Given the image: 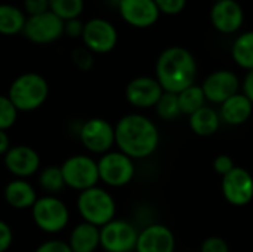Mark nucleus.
Returning a JSON list of instances; mask_svg holds the SVG:
<instances>
[{"label":"nucleus","mask_w":253,"mask_h":252,"mask_svg":"<svg viewBox=\"0 0 253 252\" xmlns=\"http://www.w3.org/2000/svg\"><path fill=\"white\" fill-rule=\"evenodd\" d=\"M114 132L119 151L133 160L150 157L160 144L157 125L141 113H129L120 117L114 126Z\"/></svg>","instance_id":"1"},{"label":"nucleus","mask_w":253,"mask_h":252,"mask_svg":"<svg viewBox=\"0 0 253 252\" xmlns=\"http://www.w3.org/2000/svg\"><path fill=\"white\" fill-rule=\"evenodd\" d=\"M197 61L182 46L166 48L156 61V79L165 92L179 94L196 85Z\"/></svg>","instance_id":"2"},{"label":"nucleus","mask_w":253,"mask_h":252,"mask_svg":"<svg viewBox=\"0 0 253 252\" xmlns=\"http://www.w3.org/2000/svg\"><path fill=\"white\" fill-rule=\"evenodd\" d=\"M7 97L18 111L30 113L46 102L49 83L39 73H22L10 83Z\"/></svg>","instance_id":"3"},{"label":"nucleus","mask_w":253,"mask_h":252,"mask_svg":"<svg viewBox=\"0 0 253 252\" xmlns=\"http://www.w3.org/2000/svg\"><path fill=\"white\" fill-rule=\"evenodd\" d=\"M76 205L83 221L99 229L116 218V201L113 195L102 187L95 186L92 189L80 192Z\"/></svg>","instance_id":"4"},{"label":"nucleus","mask_w":253,"mask_h":252,"mask_svg":"<svg viewBox=\"0 0 253 252\" xmlns=\"http://www.w3.org/2000/svg\"><path fill=\"white\" fill-rule=\"evenodd\" d=\"M31 217L39 230L47 235L62 232L70 223V209L58 196H42L31 208Z\"/></svg>","instance_id":"5"},{"label":"nucleus","mask_w":253,"mask_h":252,"mask_svg":"<svg viewBox=\"0 0 253 252\" xmlns=\"http://www.w3.org/2000/svg\"><path fill=\"white\" fill-rule=\"evenodd\" d=\"M61 171L65 186L77 192H84L99 183L98 160L87 154L70 156L61 165Z\"/></svg>","instance_id":"6"},{"label":"nucleus","mask_w":253,"mask_h":252,"mask_svg":"<svg viewBox=\"0 0 253 252\" xmlns=\"http://www.w3.org/2000/svg\"><path fill=\"white\" fill-rule=\"evenodd\" d=\"M99 181L108 187H125L127 186L136 172L135 160L122 151H108L98 160Z\"/></svg>","instance_id":"7"},{"label":"nucleus","mask_w":253,"mask_h":252,"mask_svg":"<svg viewBox=\"0 0 253 252\" xmlns=\"http://www.w3.org/2000/svg\"><path fill=\"white\" fill-rule=\"evenodd\" d=\"M79 138L83 147L92 154H105L116 144L114 126L102 117H92L82 123Z\"/></svg>","instance_id":"8"},{"label":"nucleus","mask_w":253,"mask_h":252,"mask_svg":"<svg viewBox=\"0 0 253 252\" xmlns=\"http://www.w3.org/2000/svg\"><path fill=\"white\" fill-rule=\"evenodd\" d=\"M22 34L36 45H50L64 36V21L47 10L40 15L27 16Z\"/></svg>","instance_id":"9"},{"label":"nucleus","mask_w":253,"mask_h":252,"mask_svg":"<svg viewBox=\"0 0 253 252\" xmlns=\"http://www.w3.org/2000/svg\"><path fill=\"white\" fill-rule=\"evenodd\" d=\"M138 235L132 223L114 218L101 227V248L105 252H135Z\"/></svg>","instance_id":"10"},{"label":"nucleus","mask_w":253,"mask_h":252,"mask_svg":"<svg viewBox=\"0 0 253 252\" xmlns=\"http://www.w3.org/2000/svg\"><path fill=\"white\" fill-rule=\"evenodd\" d=\"M83 46L93 53H108L111 52L119 40L117 30L114 24L104 18H92L84 22L82 34Z\"/></svg>","instance_id":"11"},{"label":"nucleus","mask_w":253,"mask_h":252,"mask_svg":"<svg viewBox=\"0 0 253 252\" xmlns=\"http://www.w3.org/2000/svg\"><path fill=\"white\" fill-rule=\"evenodd\" d=\"M221 190L224 199L233 206H246L253 201V175L242 166H236L222 177Z\"/></svg>","instance_id":"12"},{"label":"nucleus","mask_w":253,"mask_h":252,"mask_svg":"<svg viewBox=\"0 0 253 252\" xmlns=\"http://www.w3.org/2000/svg\"><path fill=\"white\" fill-rule=\"evenodd\" d=\"M202 89L206 101L221 105L228 98L240 92V79L231 70H216L203 80Z\"/></svg>","instance_id":"13"},{"label":"nucleus","mask_w":253,"mask_h":252,"mask_svg":"<svg viewBox=\"0 0 253 252\" xmlns=\"http://www.w3.org/2000/svg\"><path fill=\"white\" fill-rule=\"evenodd\" d=\"M3 163L7 172H10L15 178L25 180L39 172L42 160L33 147L27 144H18L12 146L3 156Z\"/></svg>","instance_id":"14"},{"label":"nucleus","mask_w":253,"mask_h":252,"mask_svg":"<svg viewBox=\"0 0 253 252\" xmlns=\"http://www.w3.org/2000/svg\"><path fill=\"white\" fill-rule=\"evenodd\" d=\"M163 92L165 91L156 77L138 76L126 85L125 97L135 108H151L156 107Z\"/></svg>","instance_id":"15"},{"label":"nucleus","mask_w":253,"mask_h":252,"mask_svg":"<svg viewBox=\"0 0 253 252\" xmlns=\"http://www.w3.org/2000/svg\"><path fill=\"white\" fill-rule=\"evenodd\" d=\"M209 16L213 28L222 34L237 33L245 22V10L237 0L215 1Z\"/></svg>","instance_id":"16"},{"label":"nucleus","mask_w":253,"mask_h":252,"mask_svg":"<svg viewBox=\"0 0 253 252\" xmlns=\"http://www.w3.org/2000/svg\"><path fill=\"white\" fill-rule=\"evenodd\" d=\"M119 13L125 22L135 28H148L160 18V10L154 0H120Z\"/></svg>","instance_id":"17"},{"label":"nucleus","mask_w":253,"mask_h":252,"mask_svg":"<svg viewBox=\"0 0 253 252\" xmlns=\"http://www.w3.org/2000/svg\"><path fill=\"white\" fill-rule=\"evenodd\" d=\"M176 239L173 232L165 224H148L139 230L135 252H175Z\"/></svg>","instance_id":"18"},{"label":"nucleus","mask_w":253,"mask_h":252,"mask_svg":"<svg viewBox=\"0 0 253 252\" xmlns=\"http://www.w3.org/2000/svg\"><path fill=\"white\" fill-rule=\"evenodd\" d=\"M252 113L253 104L243 92H239L231 98H228L225 102L221 104L219 108L221 122L230 126H240L246 123L251 119Z\"/></svg>","instance_id":"19"},{"label":"nucleus","mask_w":253,"mask_h":252,"mask_svg":"<svg viewBox=\"0 0 253 252\" xmlns=\"http://www.w3.org/2000/svg\"><path fill=\"white\" fill-rule=\"evenodd\" d=\"M37 199L36 189L27 180L15 178L4 187V201L15 209H31Z\"/></svg>","instance_id":"20"},{"label":"nucleus","mask_w":253,"mask_h":252,"mask_svg":"<svg viewBox=\"0 0 253 252\" xmlns=\"http://www.w3.org/2000/svg\"><path fill=\"white\" fill-rule=\"evenodd\" d=\"M67 242L73 252H95L101 247V229L82 221L73 227Z\"/></svg>","instance_id":"21"},{"label":"nucleus","mask_w":253,"mask_h":252,"mask_svg":"<svg viewBox=\"0 0 253 252\" xmlns=\"http://www.w3.org/2000/svg\"><path fill=\"white\" fill-rule=\"evenodd\" d=\"M188 125L196 135L212 137L218 132L221 126V117L215 108L205 105L188 117Z\"/></svg>","instance_id":"22"},{"label":"nucleus","mask_w":253,"mask_h":252,"mask_svg":"<svg viewBox=\"0 0 253 252\" xmlns=\"http://www.w3.org/2000/svg\"><path fill=\"white\" fill-rule=\"evenodd\" d=\"M27 15L22 7L10 3H0V34L16 36L22 33Z\"/></svg>","instance_id":"23"},{"label":"nucleus","mask_w":253,"mask_h":252,"mask_svg":"<svg viewBox=\"0 0 253 252\" xmlns=\"http://www.w3.org/2000/svg\"><path fill=\"white\" fill-rule=\"evenodd\" d=\"M233 61L246 71L253 70V30L245 31L231 45Z\"/></svg>","instance_id":"24"},{"label":"nucleus","mask_w":253,"mask_h":252,"mask_svg":"<svg viewBox=\"0 0 253 252\" xmlns=\"http://www.w3.org/2000/svg\"><path fill=\"white\" fill-rule=\"evenodd\" d=\"M178 101H179L181 114H185L188 117L206 105L205 92H203L202 86H199V85H193V86L184 89L182 92H179Z\"/></svg>","instance_id":"25"},{"label":"nucleus","mask_w":253,"mask_h":252,"mask_svg":"<svg viewBox=\"0 0 253 252\" xmlns=\"http://www.w3.org/2000/svg\"><path fill=\"white\" fill-rule=\"evenodd\" d=\"M39 186L43 192H46V195L56 196L58 193H61L67 187L62 177L61 166L49 165L43 168L39 175Z\"/></svg>","instance_id":"26"},{"label":"nucleus","mask_w":253,"mask_h":252,"mask_svg":"<svg viewBox=\"0 0 253 252\" xmlns=\"http://www.w3.org/2000/svg\"><path fill=\"white\" fill-rule=\"evenodd\" d=\"M49 10L62 21L76 19L84 10V0H49Z\"/></svg>","instance_id":"27"},{"label":"nucleus","mask_w":253,"mask_h":252,"mask_svg":"<svg viewBox=\"0 0 253 252\" xmlns=\"http://www.w3.org/2000/svg\"><path fill=\"white\" fill-rule=\"evenodd\" d=\"M156 113L162 120L172 122L181 116V108H179V101H178V94H170V92H163L162 98L156 104Z\"/></svg>","instance_id":"28"},{"label":"nucleus","mask_w":253,"mask_h":252,"mask_svg":"<svg viewBox=\"0 0 253 252\" xmlns=\"http://www.w3.org/2000/svg\"><path fill=\"white\" fill-rule=\"evenodd\" d=\"M18 110L12 104L7 95H0V129L7 131L12 128L18 119Z\"/></svg>","instance_id":"29"},{"label":"nucleus","mask_w":253,"mask_h":252,"mask_svg":"<svg viewBox=\"0 0 253 252\" xmlns=\"http://www.w3.org/2000/svg\"><path fill=\"white\" fill-rule=\"evenodd\" d=\"M93 52H90L87 48L84 46H79V48H74L71 50V61L73 64L82 70V71H89L93 64H95V58H93Z\"/></svg>","instance_id":"30"},{"label":"nucleus","mask_w":253,"mask_h":252,"mask_svg":"<svg viewBox=\"0 0 253 252\" xmlns=\"http://www.w3.org/2000/svg\"><path fill=\"white\" fill-rule=\"evenodd\" d=\"M200 252H230V245L221 236H209L202 242Z\"/></svg>","instance_id":"31"},{"label":"nucleus","mask_w":253,"mask_h":252,"mask_svg":"<svg viewBox=\"0 0 253 252\" xmlns=\"http://www.w3.org/2000/svg\"><path fill=\"white\" fill-rule=\"evenodd\" d=\"M154 1L160 13L165 15H178L187 6V0H154Z\"/></svg>","instance_id":"32"},{"label":"nucleus","mask_w":253,"mask_h":252,"mask_svg":"<svg viewBox=\"0 0 253 252\" xmlns=\"http://www.w3.org/2000/svg\"><path fill=\"white\" fill-rule=\"evenodd\" d=\"M212 168H213V171H215L218 175L225 177L228 172H231V171L236 168V165H234V160H233L231 156H228V154H218V156L213 159Z\"/></svg>","instance_id":"33"},{"label":"nucleus","mask_w":253,"mask_h":252,"mask_svg":"<svg viewBox=\"0 0 253 252\" xmlns=\"http://www.w3.org/2000/svg\"><path fill=\"white\" fill-rule=\"evenodd\" d=\"M22 10L27 16L44 13L49 10V0H22Z\"/></svg>","instance_id":"34"},{"label":"nucleus","mask_w":253,"mask_h":252,"mask_svg":"<svg viewBox=\"0 0 253 252\" xmlns=\"http://www.w3.org/2000/svg\"><path fill=\"white\" fill-rule=\"evenodd\" d=\"M34 252H73L68 242L62 239H49L40 244Z\"/></svg>","instance_id":"35"},{"label":"nucleus","mask_w":253,"mask_h":252,"mask_svg":"<svg viewBox=\"0 0 253 252\" xmlns=\"http://www.w3.org/2000/svg\"><path fill=\"white\" fill-rule=\"evenodd\" d=\"M83 28H84V22L80 18L70 19V21H64V34L68 36V37H71V39L82 37Z\"/></svg>","instance_id":"36"},{"label":"nucleus","mask_w":253,"mask_h":252,"mask_svg":"<svg viewBox=\"0 0 253 252\" xmlns=\"http://www.w3.org/2000/svg\"><path fill=\"white\" fill-rule=\"evenodd\" d=\"M12 242H13V232H12V227L0 220V252H6L10 247H12Z\"/></svg>","instance_id":"37"},{"label":"nucleus","mask_w":253,"mask_h":252,"mask_svg":"<svg viewBox=\"0 0 253 252\" xmlns=\"http://www.w3.org/2000/svg\"><path fill=\"white\" fill-rule=\"evenodd\" d=\"M242 89H243V94L251 100V102L253 104V70L246 73L243 83H242Z\"/></svg>","instance_id":"38"},{"label":"nucleus","mask_w":253,"mask_h":252,"mask_svg":"<svg viewBox=\"0 0 253 252\" xmlns=\"http://www.w3.org/2000/svg\"><path fill=\"white\" fill-rule=\"evenodd\" d=\"M10 137L7 135L6 131H1L0 129V156H4L9 149H10Z\"/></svg>","instance_id":"39"},{"label":"nucleus","mask_w":253,"mask_h":252,"mask_svg":"<svg viewBox=\"0 0 253 252\" xmlns=\"http://www.w3.org/2000/svg\"><path fill=\"white\" fill-rule=\"evenodd\" d=\"M215 1H221V0H213V3H215Z\"/></svg>","instance_id":"40"}]
</instances>
